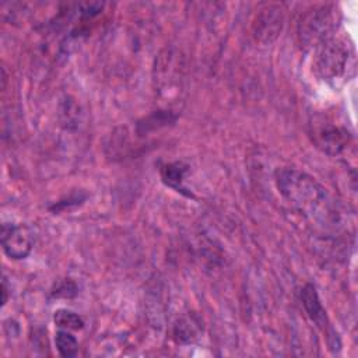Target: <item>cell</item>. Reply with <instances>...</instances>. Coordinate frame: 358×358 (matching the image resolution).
Masks as SVG:
<instances>
[{"mask_svg":"<svg viewBox=\"0 0 358 358\" xmlns=\"http://www.w3.org/2000/svg\"><path fill=\"white\" fill-rule=\"evenodd\" d=\"M55 345L64 358H71L78 352V341L69 330H59L55 336Z\"/></svg>","mask_w":358,"mask_h":358,"instance_id":"30bf717a","label":"cell"},{"mask_svg":"<svg viewBox=\"0 0 358 358\" xmlns=\"http://www.w3.org/2000/svg\"><path fill=\"white\" fill-rule=\"evenodd\" d=\"M275 183L281 196L309 221L326 228L338 222L337 204L310 175L296 168H282L275 173Z\"/></svg>","mask_w":358,"mask_h":358,"instance_id":"6da1fadb","label":"cell"},{"mask_svg":"<svg viewBox=\"0 0 358 358\" xmlns=\"http://www.w3.org/2000/svg\"><path fill=\"white\" fill-rule=\"evenodd\" d=\"M55 324L62 330H81L84 327V320L73 310L69 309H57L53 315Z\"/></svg>","mask_w":358,"mask_h":358,"instance_id":"9c48e42d","label":"cell"},{"mask_svg":"<svg viewBox=\"0 0 358 358\" xmlns=\"http://www.w3.org/2000/svg\"><path fill=\"white\" fill-rule=\"evenodd\" d=\"M354 60L352 50L348 43L341 39L329 38L319 45L315 67L319 76L326 81H336L348 76V70Z\"/></svg>","mask_w":358,"mask_h":358,"instance_id":"7a4b0ae2","label":"cell"},{"mask_svg":"<svg viewBox=\"0 0 358 358\" xmlns=\"http://www.w3.org/2000/svg\"><path fill=\"white\" fill-rule=\"evenodd\" d=\"M1 294H3V299H1V305H4L7 302V287H6V278L1 282Z\"/></svg>","mask_w":358,"mask_h":358,"instance_id":"7c38bea8","label":"cell"},{"mask_svg":"<svg viewBox=\"0 0 358 358\" xmlns=\"http://www.w3.org/2000/svg\"><path fill=\"white\" fill-rule=\"evenodd\" d=\"M34 242L35 236L28 225L14 222H4L1 225V246L10 259H25L31 253Z\"/></svg>","mask_w":358,"mask_h":358,"instance_id":"277c9868","label":"cell"},{"mask_svg":"<svg viewBox=\"0 0 358 358\" xmlns=\"http://www.w3.org/2000/svg\"><path fill=\"white\" fill-rule=\"evenodd\" d=\"M336 8L323 6L308 13L299 22V35L306 45L322 43L329 39L336 27Z\"/></svg>","mask_w":358,"mask_h":358,"instance_id":"3957f363","label":"cell"},{"mask_svg":"<svg viewBox=\"0 0 358 358\" xmlns=\"http://www.w3.org/2000/svg\"><path fill=\"white\" fill-rule=\"evenodd\" d=\"M186 172H187V165H185L183 162H169L161 168V178L166 186L180 193H185L186 189L183 186V180H185Z\"/></svg>","mask_w":358,"mask_h":358,"instance_id":"ba28073f","label":"cell"},{"mask_svg":"<svg viewBox=\"0 0 358 358\" xmlns=\"http://www.w3.org/2000/svg\"><path fill=\"white\" fill-rule=\"evenodd\" d=\"M310 134L316 147L329 155H340L350 144L351 136L344 126L329 122L312 123Z\"/></svg>","mask_w":358,"mask_h":358,"instance_id":"5b68a950","label":"cell"},{"mask_svg":"<svg viewBox=\"0 0 358 358\" xmlns=\"http://www.w3.org/2000/svg\"><path fill=\"white\" fill-rule=\"evenodd\" d=\"M77 288H76V285L71 282V281H66V282H63L55 292H53V295L55 296H64V298H69V296H73V295H76V291Z\"/></svg>","mask_w":358,"mask_h":358,"instance_id":"8fae6325","label":"cell"},{"mask_svg":"<svg viewBox=\"0 0 358 358\" xmlns=\"http://www.w3.org/2000/svg\"><path fill=\"white\" fill-rule=\"evenodd\" d=\"M284 14L281 7L267 4L259 10L252 29L256 39L262 42H273L282 29Z\"/></svg>","mask_w":358,"mask_h":358,"instance_id":"8992f818","label":"cell"},{"mask_svg":"<svg viewBox=\"0 0 358 358\" xmlns=\"http://www.w3.org/2000/svg\"><path fill=\"white\" fill-rule=\"evenodd\" d=\"M301 301L302 306L309 316V319L320 329H326L327 326V317L324 308L320 302V298L317 295L316 288L312 284H306L301 291Z\"/></svg>","mask_w":358,"mask_h":358,"instance_id":"52a82bcc","label":"cell"}]
</instances>
